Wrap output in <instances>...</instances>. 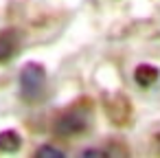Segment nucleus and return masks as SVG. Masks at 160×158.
Returning a JSON list of instances; mask_svg holds the SVG:
<instances>
[{
	"mask_svg": "<svg viewBox=\"0 0 160 158\" xmlns=\"http://www.w3.org/2000/svg\"><path fill=\"white\" fill-rule=\"evenodd\" d=\"M44 84H46V73H44V66L40 64H27L20 73V90H22V97L33 101L42 94L44 90Z\"/></svg>",
	"mask_w": 160,
	"mask_h": 158,
	"instance_id": "obj_1",
	"label": "nucleus"
},
{
	"mask_svg": "<svg viewBox=\"0 0 160 158\" xmlns=\"http://www.w3.org/2000/svg\"><path fill=\"white\" fill-rule=\"evenodd\" d=\"M88 125V116L86 112L81 110H68L64 112L57 123H55V134H62V136H75L79 132H83Z\"/></svg>",
	"mask_w": 160,
	"mask_h": 158,
	"instance_id": "obj_2",
	"label": "nucleus"
},
{
	"mask_svg": "<svg viewBox=\"0 0 160 158\" xmlns=\"http://www.w3.org/2000/svg\"><path fill=\"white\" fill-rule=\"evenodd\" d=\"M20 46V38L16 31H2L0 33V62H7L16 55Z\"/></svg>",
	"mask_w": 160,
	"mask_h": 158,
	"instance_id": "obj_3",
	"label": "nucleus"
},
{
	"mask_svg": "<svg viewBox=\"0 0 160 158\" xmlns=\"http://www.w3.org/2000/svg\"><path fill=\"white\" fill-rule=\"evenodd\" d=\"M134 79H136L138 86L147 88V86H151V84L158 81V68H156V66H147V64H142V66H138V68L134 70Z\"/></svg>",
	"mask_w": 160,
	"mask_h": 158,
	"instance_id": "obj_4",
	"label": "nucleus"
},
{
	"mask_svg": "<svg viewBox=\"0 0 160 158\" xmlns=\"http://www.w3.org/2000/svg\"><path fill=\"white\" fill-rule=\"evenodd\" d=\"M20 147V136L16 132H2L0 134V149L2 151H16Z\"/></svg>",
	"mask_w": 160,
	"mask_h": 158,
	"instance_id": "obj_5",
	"label": "nucleus"
},
{
	"mask_svg": "<svg viewBox=\"0 0 160 158\" xmlns=\"http://www.w3.org/2000/svg\"><path fill=\"white\" fill-rule=\"evenodd\" d=\"M38 156H53V158H62V156H64V151L46 145V147H40V149H38Z\"/></svg>",
	"mask_w": 160,
	"mask_h": 158,
	"instance_id": "obj_6",
	"label": "nucleus"
}]
</instances>
